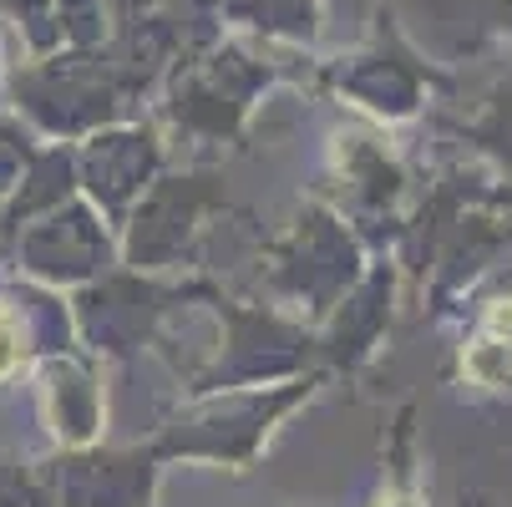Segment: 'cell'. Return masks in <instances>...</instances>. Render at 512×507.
<instances>
[{"label": "cell", "instance_id": "cell-1", "mask_svg": "<svg viewBox=\"0 0 512 507\" xmlns=\"http://www.w3.org/2000/svg\"><path fill=\"white\" fill-rule=\"evenodd\" d=\"M11 366H16V340H11L6 320H0V371H11Z\"/></svg>", "mask_w": 512, "mask_h": 507}]
</instances>
